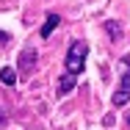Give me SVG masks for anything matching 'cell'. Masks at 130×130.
Masks as SVG:
<instances>
[{
    "instance_id": "obj_4",
    "label": "cell",
    "mask_w": 130,
    "mask_h": 130,
    "mask_svg": "<svg viewBox=\"0 0 130 130\" xmlns=\"http://www.w3.org/2000/svg\"><path fill=\"white\" fill-rule=\"evenodd\" d=\"M58 22H61V17L58 14H50L47 20H44V25H42V30H39V36H44V39H50V33L58 28Z\"/></svg>"
},
{
    "instance_id": "obj_7",
    "label": "cell",
    "mask_w": 130,
    "mask_h": 130,
    "mask_svg": "<svg viewBox=\"0 0 130 130\" xmlns=\"http://www.w3.org/2000/svg\"><path fill=\"white\" fill-rule=\"evenodd\" d=\"M105 30L111 33V39H119V33H122V28H119V25H113V22H105Z\"/></svg>"
},
{
    "instance_id": "obj_1",
    "label": "cell",
    "mask_w": 130,
    "mask_h": 130,
    "mask_svg": "<svg viewBox=\"0 0 130 130\" xmlns=\"http://www.w3.org/2000/svg\"><path fill=\"white\" fill-rule=\"evenodd\" d=\"M86 55H89V44H86L83 39L72 42V47H69V53H67V72H69L72 78L86 69Z\"/></svg>"
},
{
    "instance_id": "obj_3",
    "label": "cell",
    "mask_w": 130,
    "mask_h": 130,
    "mask_svg": "<svg viewBox=\"0 0 130 130\" xmlns=\"http://www.w3.org/2000/svg\"><path fill=\"white\" fill-rule=\"evenodd\" d=\"M17 64H20V72H33V69H36V50H33V47H25V50L20 53V61H17Z\"/></svg>"
},
{
    "instance_id": "obj_10",
    "label": "cell",
    "mask_w": 130,
    "mask_h": 130,
    "mask_svg": "<svg viewBox=\"0 0 130 130\" xmlns=\"http://www.w3.org/2000/svg\"><path fill=\"white\" fill-rule=\"evenodd\" d=\"M125 122H127V127H130V113H127V116H125Z\"/></svg>"
},
{
    "instance_id": "obj_5",
    "label": "cell",
    "mask_w": 130,
    "mask_h": 130,
    "mask_svg": "<svg viewBox=\"0 0 130 130\" xmlns=\"http://www.w3.org/2000/svg\"><path fill=\"white\" fill-rule=\"evenodd\" d=\"M58 80H61V83H58V94H61V97L75 89V78H72V75H64V78H58Z\"/></svg>"
},
{
    "instance_id": "obj_8",
    "label": "cell",
    "mask_w": 130,
    "mask_h": 130,
    "mask_svg": "<svg viewBox=\"0 0 130 130\" xmlns=\"http://www.w3.org/2000/svg\"><path fill=\"white\" fill-rule=\"evenodd\" d=\"M8 42H11V36H8L6 30H0V44H8Z\"/></svg>"
},
{
    "instance_id": "obj_6",
    "label": "cell",
    "mask_w": 130,
    "mask_h": 130,
    "mask_svg": "<svg viewBox=\"0 0 130 130\" xmlns=\"http://www.w3.org/2000/svg\"><path fill=\"white\" fill-rule=\"evenodd\" d=\"M0 83H6V86H14V83H17V72H14L11 67H3V69H0Z\"/></svg>"
},
{
    "instance_id": "obj_2",
    "label": "cell",
    "mask_w": 130,
    "mask_h": 130,
    "mask_svg": "<svg viewBox=\"0 0 130 130\" xmlns=\"http://www.w3.org/2000/svg\"><path fill=\"white\" fill-rule=\"evenodd\" d=\"M130 100V55L122 58V78H119V86L113 91V103L116 105H125Z\"/></svg>"
},
{
    "instance_id": "obj_9",
    "label": "cell",
    "mask_w": 130,
    "mask_h": 130,
    "mask_svg": "<svg viewBox=\"0 0 130 130\" xmlns=\"http://www.w3.org/2000/svg\"><path fill=\"white\" fill-rule=\"evenodd\" d=\"M3 125H6V111L0 108V127H3Z\"/></svg>"
}]
</instances>
